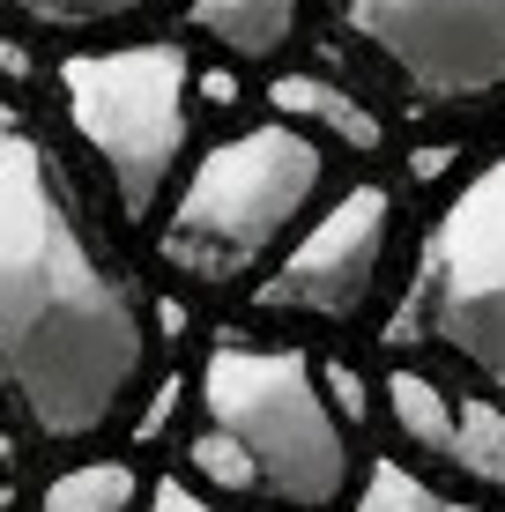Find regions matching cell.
I'll return each instance as SVG.
<instances>
[{
    "label": "cell",
    "instance_id": "1",
    "mask_svg": "<svg viewBox=\"0 0 505 512\" xmlns=\"http://www.w3.org/2000/svg\"><path fill=\"white\" fill-rule=\"evenodd\" d=\"M142 297L97 260L45 141L0 104V394L38 438H97L142 379Z\"/></svg>",
    "mask_w": 505,
    "mask_h": 512
},
{
    "label": "cell",
    "instance_id": "2",
    "mask_svg": "<svg viewBox=\"0 0 505 512\" xmlns=\"http://www.w3.org/2000/svg\"><path fill=\"white\" fill-rule=\"evenodd\" d=\"M201 409L246 453L253 490L275 505L320 512L350 483V438H342L335 401L320 394L305 349H253L223 334L201 372Z\"/></svg>",
    "mask_w": 505,
    "mask_h": 512
},
{
    "label": "cell",
    "instance_id": "3",
    "mask_svg": "<svg viewBox=\"0 0 505 512\" xmlns=\"http://www.w3.org/2000/svg\"><path fill=\"white\" fill-rule=\"evenodd\" d=\"M312 193H320V149L290 119L253 127L201 156L164 223V260L194 282H238L290 238Z\"/></svg>",
    "mask_w": 505,
    "mask_h": 512
},
{
    "label": "cell",
    "instance_id": "4",
    "mask_svg": "<svg viewBox=\"0 0 505 512\" xmlns=\"http://www.w3.org/2000/svg\"><path fill=\"white\" fill-rule=\"evenodd\" d=\"M186 82H194V60L179 45L75 52L60 67L67 119L97 149V164L112 171L127 216H149L164 179L186 156Z\"/></svg>",
    "mask_w": 505,
    "mask_h": 512
},
{
    "label": "cell",
    "instance_id": "5",
    "mask_svg": "<svg viewBox=\"0 0 505 512\" xmlns=\"http://www.w3.org/2000/svg\"><path fill=\"white\" fill-rule=\"evenodd\" d=\"M409 334L446 342L483 379L505 386V156L483 164L431 223L416 253L409 312L394 320V342Z\"/></svg>",
    "mask_w": 505,
    "mask_h": 512
},
{
    "label": "cell",
    "instance_id": "6",
    "mask_svg": "<svg viewBox=\"0 0 505 512\" xmlns=\"http://www.w3.org/2000/svg\"><path fill=\"white\" fill-rule=\"evenodd\" d=\"M342 23L431 104L505 90V0H342Z\"/></svg>",
    "mask_w": 505,
    "mask_h": 512
},
{
    "label": "cell",
    "instance_id": "7",
    "mask_svg": "<svg viewBox=\"0 0 505 512\" xmlns=\"http://www.w3.org/2000/svg\"><path fill=\"white\" fill-rule=\"evenodd\" d=\"M387 223H394V193L387 186H350L320 223L305 231V245H290L283 268L260 282V312H312V320H357L372 297L379 253H387Z\"/></svg>",
    "mask_w": 505,
    "mask_h": 512
},
{
    "label": "cell",
    "instance_id": "8",
    "mask_svg": "<svg viewBox=\"0 0 505 512\" xmlns=\"http://www.w3.org/2000/svg\"><path fill=\"white\" fill-rule=\"evenodd\" d=\"M268 104L283 119H305V127H327L342 141V149H379V119H372V104H357L342 82H327V75H275L268 82Z\"/></svg>",
    "mask_w": 505,
    "mask_h": 512
},
{
    "label": "cell",
    "instance_id": "9",
    "mask_svg": "<svg viewBox=\"0 0 505 512\" xmlns=\"http://www.w3.org/2000/svg\"><path fill=\"white\" fill-rule=\"evenodd\" d=\"M194 23L238 60H275L290 45L298 0H194Z\"/></svg>",
    "mask_w": 505,
    "mask_h": 512
},
{
    "label": "cell",
    "instance_id": "10",
    "mask_svg": "<svg viewBox=\"0 0 505 512\" xmlns=\"http://www.w3.org/2000/svg\"><path fill=\"white\" fill-rule=\"evenodd\" d=\"M431 453L454 461L461 475H476V483L505 490V409H491V401H454L446 423H439V438H431Z\"/></svg>",
    "mask_w": 505,
    "mask_h": 512
},
{
    "label": "cell",
    "instance_id": "11",
    "mask_svg": "<svg viewBox=\"0 0 505 512\" xmlns=\"http://www.w3.org/2000/svg\"><path fill=\"white\" fill-rule=\"evenodd\" d=\"M134 468L127 461H82L45 483V512H127L134 505Z\"/></svg>",
    "mask_w": 505,
    "mask_h": 512
},
{
    "label": "cell",
    "instance_id": "12",
    "mask_svg": "<svg viewBox=\"0 0 505 512\" xmlns=\"http://www.w3.org/2000/svg\"><path fill=\"white\" fill-rule=\"evenodd\" d=\"M357 512H483V505H454V498H439V490H431V483H416V475H409L402 461H372Z\"/></svg>",
    "mask_w": 505,
    "mask_h": 512
},
{
    "label": "cell",
    "instance_id": "13",
    "mask_svg": "<svg viewBox=\"0 0 505 512\" xmlns=\"http://www.w3.org/2000/svg\"><path fill=\"white\" fill-rule=\"evenodd\" d=\"M186 461H194V475H201V483H216V490H253V468H246V453H238L231 438L216 431V423H208V431L194 438V453H186Z\"/></svg>",
    "mask_w": 505,
    "mask_h": 512
},
{
    "label": "cell",
    "instance_id": "14",
    "mask_svg": "<svg viewBox=\"0 0 505 512\" xmlns=\"http://www.w3.org/2000/svg\"><path fill=\"white\" fill-rule=\"evenodd\" d=\"M0 8H23L30 23H119V15H142L149 0H0Z\"/></svg>",
    "mask_w": 505,
    "mask_h": 512
},
{
    "label": "cell",
    "instance_id": "15",
    "mask_svg": "<svg viewBox=\"0 0 505 512\" xmlns=\"http://www.w3.org/2000/svg\"><path fill=\"white\" fill-rule=\"evenodd\" d=\"M149 512H216V505H208V498H194V490H186V475H171V483H156Z\"/></svg>",
    "mask_w": 505,
    "mask_h": 512
},
{
    "label": "cell",
    "instance_id": "16",
    "mask_svg": "<svg viewBox=\"0 0 505 512\" xmlns=\"http://www.w3.org/2000/svg\"><path fill=\"white\" fill-rule=\"evenodd\" d=\"M327 379H335V401H342V416H364V379L350 372V364H327Z\"/></svg>",
    "mask_w": 505,
    "mask_h": 512
},
{
    "label": "cell",
    "instance_id": "17",
    "mask_svg": "<svg viewBox=\"0 0 505 512\" xmlns=\"http://www.w3.org/2000/svg\"><path fill=\"white\" fill-rule=\"evenodd\" d=\"M446 164H454V156H446V149H416V156H409V171H416V179H439Z\"/></svg>",
    "mask_w": 505,
    "mask_h": 512
},
{
    "label": "cell",
    "instance_id": "18",
    "mask_svg": "<svg viewBox=\"0 0 505 512\" xmlns=\"http://www.w3.org/2000/svg\"><path fill=\"white\" fill-rule=\"evenodd\" d=\"M201 97H216V104H231V97H238V82H231V75H208V82H201Z\"/></svg>",
    "mask_w": 505,
    "mask_h": 512
},
{
    "label": "cell",
    "instance_id": "19",
    "mask_svg": "<svg viewBox=\"0 0 505 512\" xmlns=\"http://www.w3.org/2000/svg\"><path fill=\"white\" fill-rule=\"evenodd\" d=\"M0 468H15V453H8V446H0Z\"/></svg>",
    "mask_w": 505,
    "mask_h": 512
}]
</instances>
